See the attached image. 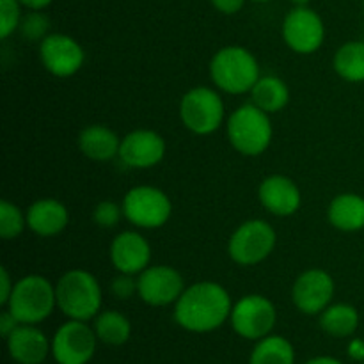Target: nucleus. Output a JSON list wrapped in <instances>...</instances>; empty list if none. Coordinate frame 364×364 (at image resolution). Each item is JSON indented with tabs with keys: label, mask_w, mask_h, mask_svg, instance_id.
<instances>
[{
	"label": "nucleus",
	"mask_w": 364,
	"mask_h": 364,
	"mask_svg": "<svg viewBox=\"0 0 364 364\" xmlns=\"http://www.w3.org/2000/svg\"><path fill=\"white\" fill-rule=\"evenodd\" d=\"M121 213L123 208L116 205L112 201H102L100 205H96L95 212H92V219L98 226L102 228H114L121 219Z\"/></svg>",
	"instance_id": "obj_30"
},
{
	"label": "nucleus",
	"mask_w": 364,
	"mask_h": 364,
	"mask_svg": "<svg viewBox=\"0 0 364 364\" xmlns=\"http://www.w3.org/2000/svg\"><path fill=\"white\" fill-rule=\"evenodd\" d=\"M230 294L220 284L201 281L181 294L174 308V318L192 333H208L223 326L231 316Z\"/></svg>",
	"instance_id": "obj_1"
},
{
	"label": "nucleus",
	"mask_w": 364,
	"mask_h": 364,
	"mask_svg": "<svg viewBox=\"0 0 364 364\" xmlns=\"http://www.w3.org/2000/svg\"><path fill=\"white\" fill-rule=\"evenodd\" d=\"M363 13H364V0H363Z\"/></svg>",
	"instance_id": "obj_40"
},
{
	"label": "nucleus",
	"mask_w": 364,
	"mask_h": 364,
	"mask_svg": "<svg viewBox=\"0 0 364 364\" xmlns=\"http://www.w3.org/2000/svg\"><path fill=\"white\" fill-rule=\"evenodd\" d=\"M13 288L14 284L11 283L9 272H7L6 267H2V269H0V304H7V302H9Z\"/></svg>",
	"instance_id": "obj_33"
},
{
	"label": "nucleus",
	"mask_w": 364,
	"mask_h": 364,
	"mask_svg": "<svg viewBox=\"0 0 364 364\" xmlns=\"http://www.w3.org/2000/svg\"><path fill=\"white\" fill-rule=\"evenodd\" d=\"M123 215L134 226L142 230H155L169 220L173 205L160 188L135 187L123 199Z\"/></svg>",
	"instance_id": "obj_8"
},
{
	"label": "nucleus",
	"mask_w": 364,
	"mask_h": 364,
	"mask_svg": "<svg viewBox=\"0 0 364 364\" xmlns=\"http://www.w3.org/2000/svg\"><path fill=\"white\" fill-rule=\"evenodd\" d=\"M210 75L219 89L230 95H244L252 91L259 80V66L256 57L242 46H226L213 55Z\"/></svg>",
	"instance_id": "obj_2"
},
{
	"label": "nucleus",
	"mask_w": 364,
	"mask_h": 364,
	"mask_svg": "<svg viewBox=\"0 0 364 364\" xmlns=\"http://www.w3.org/2000/svg\"><path fill=\"white\" fill-rule=\"evenodd\" d=\"M78 146L87 159L96 160V162H107V160H112L114 156H119L121 141L116 132L110 128L103 127V124H92L80 132Z\"/></svg>",
	"instance_id": "obj_20"
},
{
	"label": "nucleus",
	"mask_w": 364,
	"mask_h": 364,
	"mask_svg": "<svg viewBox=\"0 0 364 364\" xmlns=\"http://www.w3.org/2000/svg\"><path fill=\"white\" fill-rule=\"evenodd\" d=\"M52 2L53 0H20L21 6L27 7V9L31 11H41L45 9V7H48Z\"/></svg>",
	"instance_id": "obj_35"
},
{
	"label": "nucleus",
	"mask_w": 364,
	"mask_h": 364,
	"mask_svg": "<svg viewBox=\"0 0 364 364\" xmlns=\"http://www.w3.org/2000/svg\"><path fill=\"white\" fill-rule=\"evenodd\" d=\"M18 323L20 322L14 318V315L9 311V309H7V311H4L2 315H0V333H2V336L4 338L9 336V334L16 329Z\"/></svg>",
	"instance_id": "obj_34"
},
{
	"label": "nucleus",
	"mask_w": 364,
	"mask_h": 364,
	"mask_svg": "<svg viewBox=\"0 0 364 364\" xmlns=\"http://www.w3.org/2000/svg\"><path fill=\"white\" fill-rule=\"evenodd\" d=\"M252 2H256V4H265V2H270V0H252Z\"/></svg>",
	"instance_id": "obj_39"
},
{
	"label": "nucleus",
	"mask_w": 364,
	"mask_h": 364,
	"mask_svg": "<svg viewBox=\"0 0 364 364\" xmlns=\"http://www.w3.org/2000/svg\"><path fill=\"white\" fill-rule=\"evenodd\" d=\"M259 201L277 217L294 215L301 206V191L290 178L283 174H274L265 178L259 185Z\"/></svg>",
	"instance_id": "obj_17"
},
{
	"label": "nucleus",
	"mask_w": 364,
	"mask_h": 364,
	"mask_svg": "<svg viewBox=\"0 0 364 364\" xmlns=\"http://www.w3.org/2000/svg\"><path fill=\"white\" fill-rule=\"evenodd\" d=\"M228 137L231 146L242 155H262L272 141V124L269 114L255 103L238 107L228 119Z\"/></svg>",
	"instance_id": "obj_4"
},
{
	"label": "nucleus",
	"mask_w": 364,
	"mask_h": 364,
	"mask_svg": "<svg viewBox=\"0 0 364 364\" xmlns=\"http://www.w3.org/2000/svg\"><path fill=\"white\" fill-rule=\"evenodd\" d=\"M110 290L116 297L119 299H130L132 295L137 294V281L132 279L130 274H121L119 277L112 281L110 284Z\"/></svg>",
	"instance_id": "obj_31"
},
{
	"label": "nucleus",
	"mask_w": 364,
	"mask_h": 364,
	"mask_svg": "<svg viewBox=\"0 0 364 364\" xmlns=\"http://www.w3.org/2000/svg\"><path fill=\"white\" fill-rule=\"evenodd\" d=\"M284 43L297 53H313L322 46L326 27L316 11L299 6L287 14L283 21Z\"/></svg>",
	"instance_id": "obj_9"
},
{
	"label": "nucleus",
	"mask_w": 364,
	"mask_h": 364,
	"mask_svg": "<svg viewBox=\"0 0 364 364\" xmlns=\"http://www.w3.org/2000/svg\"><path fill=\"white\" fill-rule=\"evenodd\" d=\"M57 304L55 288L43 276H25L14 284L7 308L20 323H38Z\"/></svg>",
	"instance_id": "obj_5"
},
{
	"label": "nucleus",
	"mask_w": 364,
	"mask_h": 364,
	"mask_svg": "<svg viewBox=\"0 0 364 364\" xmlns=\"http://www.w3.org/2000/svg\"><path fill=\"white\" fill-rule=\"evenodd\" d=\"M27 217H23L21 210L9 201L0 203V235L4 240H13L21 235Z\"/></svg>",
	"instance_id": "obj_27"
},
{
	"label": "nucleus",
	"mask_w": 364,
	"mask_h": 364,
	"mask_svg": "<svg viewBox=\"0 0 364 364\" xmlns=\"http://www.w3.org/2000/svg\"><path fill=\"white\" fill-rule=\"evenodd\" d=\"M252 103L265 110L267 114H274L283 110L288 105L290 100V91L284 80L274 75H267V77H259L256 85L251 91Z\"/></svg>",
	"instance_id": "obj_22"
},
{
	"label": "nucleus",
	"mask_w": 364,
	"mask_h": 364,
	"mask_svg": "<svg viewBox=\"0 0 364 364\" xmlns=\"http://www.w3.org/2000/svg\"><path fill=\"white\" fill-rule=\"evenodd\" d=\"M320 326L327 334L336 338L350 336L359 326V315L354 306L336 304L326 308L320 316Z\"/></svg>",
	"instance_id": "obj_24"
},
{
	"label": "nucleus",
	"mask_w": 364,
	"mask_h": 364,
	"mask_svg": "<svg viewBox=\"0 0 364 364\" xmlns=\"http://www.w3.org/2000/svg\"><path fill=\"white\" fill-rule=\"evenodd\" d=\"M20 0H0V38L7 39L21 21Z\"/></svg>",
	"instance_id": "obj_29"
},
{
	"label": "nucleus",
	"mask_w": 364,
	"mask_h": 364,
	"mask_svg": "<svg viewBox=\"0 0 364 364\" xmlns=\"http://www.w3.org/2000/svg\"><path fill=\"white\" fill-rule=\"evenodd\" d=\"M57 306L71 320H85L98 315L102 306V288L96 277L85 270H70L55 287Z\"/></svg>",
	"instance_id": "obj_3"
},
{
	"label": "nucleus",
	"mask_w": 364,
	"mask_h": 364,
	"mask_svg": "<svg viewBox=\"0 0 364 364\" xmlns=\"http://www.w3.org/2000/svg\"><path fill=\"white\" fill-rule=\"evenodd\" d=\"M350 355H352V358H355V359H363L364 358V343H363V341L355 340L354 343L350 345Z\"/></svg>",
	"instance_id": "obj_36"
},
{
	"label": "nucleus",
	"mask_w": 364,
	"mask_h": 364,
	"mask_svg": "<svg viewBox=\"0 0 364 364\" xmlns=\"http://www.w3.org/2000/svg\"><path fill=\"white\" fill-rule=\"evenodd\" d=\"M27 226L39 237L59 235L68 226L70 213L57 199H39L27 212Z\"/></svg>",
	"instance_id": "obj_19"
},
{
	"label": "nucleus",
	"mask_w": 364,
	"mask_h": 364,
	"mask_svg": "<svg viewBox=\"0 0 364 364\" xmlns=\"http://www.w3.org/2000/svg\"><path fill=\"white\" fill-rule=\"evenodd\" d=\"M251 364H294V348L284 338H263L251 354Z\"/></svg>",
	"instance_id": "obj_25"
},
{
	"label": "nucleus",
	"mask_w": 364,
	"mask_h": 364,
	"mask_svg": "<svg viewBox=\"0 0 364 364\" xmlns=\"http://www.w3.org/2000/svg\"><path fill=\"white\" fill-rule=\"evenodd\" d=\"M7 348L11 358L20 364H39L48 354V340L41 331L25 323L7 336Z\"/></svg>",
	"instance_id": "obj_18"
},
{
	"label": "nucleus",
	"mask_w": 364,
	"mask_h": 364,
	"mask_svg": "<svg viewBox=\"0 0 364 364\" xmlns=\"http://www.w3.org/2000/svg\"><path fill=\"white\" fill-rule=\"evenodd\" d=\"M334 71L347 82H364V41H348L338 48Z\"/></svg>",
	"instance_id": "obj_23"
},
{
	"label": "nucleus",
	"mask_w": 364,
	"mask_h": 364,
	"mask_svg": "<svg viewBox=\"0 0 364 364\" xmlns=\"http://www.w3.org/2000/svg\"><path fill=\"white\" fill-rule=\"evenodd\" d=\"M276 247V231L267 220L252 219L237 228L228 244L231 259L238 265H256L270 256Z\"/></svg>",
	"instance_id": "obj_6"
},
{
	"label": "nucleus",
	"mask_w": 364,
	"mask_h": 364,
	"mask_svg": "<svg viewBox=\"0 0 364 364\" xmlns=\"http://www.w3.org/2000/svg\"><path fill=\"white\" fill-rule=\"evenodd\" d=\"M212 6L223 14H237L244 7L245 0H210Z\"/></svg>",
	"instance_id": "obj_32"
},
{
	"label": "nucleus",
	"mask_w": 364,
	"mask_h": 364,
	"mask_svg": "<svg viewBox=\"0 0 364 364\" xmlns=\"http://www.w3.org/2000/svg\"><path fill=\"white\" fill-rule=\"evenodd\" d=\"M166 155L162 135L153 130H135L121 139L119 159L134 169H148L156 166Z\"/></svg>",
	"instance_id": "obj_15"
},
{
	"label": "nucleus",
	"mask_w": 364,
	"mask_h": 364,
	"mask_svg": "<svg viewBox=\"0 0 364 364\" xmlns=\"http://www.w3.org/2000/svg\"><path fill=\"white\" fill-rule=\"evenodd\" d=\"M334 295V281L326 270L313 269L297 277L291 290V299L299 311L306 315L322 313Z\"/></svg>",
	"instance_id": "obj_14"
},
{
	"label": "nucleus",
	"mask_w": 364,
	"mask_h": 364,
	"mask_svg": "<svg viewBox=\"0 0 364 364\" xmlns=\"http://www.w3.org/2000/svg\"><path fill=\"white\" fill-rule=\"evenodd\" d=\"M233 329L247 340H259L272 331L276 323V308L263 295H247L231 309Z\"/></svg>",
	"instance_id": "obj_10"
},
{
	"label": "nucleus",
	"mask_w": 364,
	"mask_h": 364,
	"mask_svg": "<svg viewBox=\"0 0 364 364\" xmlns=\"http://www.w3.org/2000/svg\"><path fill=\"white\" fill-rule=\"evenodd\" d=\"M329 220L336 230L359 231L364 228V198L358 194H340L329 206Z\"/></svg>",
	"instance_id": "obj_21"
},
{
	"label": "nucleus",
	"mask_w": 364,
	"mask_h": 364,
	"mask_svg": "<svg viewBox=\"0 0 364 364\" xmlns=\"http://www.w3.org/2000/svg\"><path fill=\"white\" fill-rule=\"evenodd\" d=\"M306 364H341V363L333 358H316V359H311V361Z\"/></svg>",
	"instance_id": "obj_37"
},
{
	"label": "nucleus",
	"mask_w": 364,
	"mask_h": 364,
	"mask_svg": "<svg viewBox=\"0 0 364 364\" xmlns=\"http://www.w3.org/2000/svg\"><path fill=\"white\" fill-rule=\"evenodd\" d=\"M180 117L185 128L194 134H212L224 121L223 98L210 87L191 89L180 102Z\"/></svg>",
	"instance_id": "obj_7"
},
{
	"label": "nucleus",
	"mask_w": 364,
	"mask_h": 364,
	"mask_svg": "<svg viewBox=\"0 0 364 364\" xmlns=\"http://www.w3.org/2000/svg\"><path fill=\"white\" fill-rule=\"evenodd\" d=\"M130 322L117 311H105L96 318L95 333L103 343L123 345L130 338Z\"/></svg>",
	"instance_id": "obj_26"
},
{
	"label": "nucleus",
	"mask_w": 364,
	"mask_h": 364,
	"mask_svg": "<svg viewBox=\"0 0 364 364\" xmlns=\"http://www.w3.org/2000/svg\"><path fill=\"white\" fill-rule=\"evenodd\" d=\"M183 277L167 265L148 267L137 279V294L146 304L167 306L183 294Z\"/></svg>",
	"instance_id": "obj_13"
},
{
	"label": "nucleus",
	"mask_w": 364,
	"mask_h": 364,
	"mask_svg": "<svg viewBox=\"0 0 364 364\" xmlns=\"http://www.w3.org/2000/svg\"><path fill=\"white\" fill-rule=\"evenodd\" d=\"M18 28H20L21 36L28 41H43L48 36L46 32L50 28V20L41 11H31V13L21 18Z\"/></svg>",
	"instance_id": "obj_28"
},
{
	"label": "nucleus",
	"mask_w": 364,
	"mask_h": 364,
	"mask_svg": "<svg viewBox=\"0 0 364 364\" xmlns=\"http://www.w3.org/2000/svg\"><path fill=\"white\" fill-rule=\"evenodd\" d=\"M290 2L295 4V7H299V6H308L311 0H290Z\"/></svg>",
	"instance_id": "obj_38"
},
{
	"label": "nucleus",
	"mask_w": 364,
	"mask_h": 364,
	"mask_svg": "<svg viewBox=\"0 0 364 364\" xmlns=\"http://www.w3.org/2000/svg\"><path fill=\"white\" fill-rule=\"evenodd\" d=\"M151 259V247L142 235L135 231H123L110 245V262L121 274L142 272Z\"/></svg>",
	"instance_id": "obj_16"
},
{
	"label": "nucleus",
	"mask_w": 364,
	"mask_h": 364,
	"mask_svg": "<svg viewBox=\"0 0 364 364\" xmlns=\"http://www.w3.org/2000/svg\"><path fill=\"white\" fill-rule=\"evenodd\" d=\"M43 66L55 77H71L82 68L84 48L68 34H48L39 45Z\"/></svg>",
	"instance_id": "obj_12"
},
{
	"label": "nucleus",
	"mask_w": 364,
	"mask_h": 364,
	"mask_svg": "<svg viewBox=\"0 0 364 364\" xmlns=\"http://www.w3.org/2000/svg\"><path fill=\"white\" fill-rule=\"evenodd\" d=\"M96 333L82 320H71L55 333L52 341L53 358L59 364H85L96 348Z\"/></svg>",
	"instance_id": "obj_11"
}]
</instances>
